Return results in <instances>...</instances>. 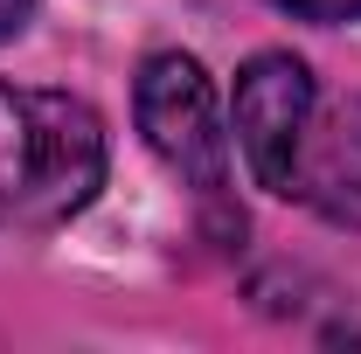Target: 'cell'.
Here are the masks:
<instances>
[{"mask_svg":"<svg viewBox=\"0 0 361 354\" xmlns=\"http://www.w3.org/2000/svg\"><path fill=\"white\" fill-rule=\"evenodd\" d=\"M133 104H139L146 146H153L209 209H223V195H229V133H223V118H216V90L202 77V63H195V56H153V63L139 70Z\"/></svg>","mask_w":361,"mask_h":354,"instance_id":"2","label":"cell"},{"mask_svg":"<svg viewBox=\"0 0 361 354\" xmlns=\"http://www.w3.org/2000/svg\"><path fill=\"white\" fill-rule=\"evenodd\" d=\"M285 202H306L326 222L361 229V97H341V104H313L306 111Z\"/></svg>","mask_w":361,"mask_h":354,"instance_id":"4","label":"cell"},{"mask_svg":"<svg viewBox=\"0 0 361 354\" xmlns=\"http://www.w3.org/2000/svg\"><path fill=\"white\" fill-rule=\"evenodd\" d=\"M313 104H319V90L299 56H257L236 77V146H243L250 174L271 195H285V181H292V153H299Z\"/></svg>","mask_w":361,"mask_h":354,"instance_id":"3","label":"cell"},{"mask_svg":"<svg viewBox=\"0 0 361 354\" xmlns=\"http://www.w3.org/2000/svg\"><path fill=\"white\" fill-rule=\"evenodd\" d=\"M104 188V126L70 90L0 84V222L42 229Z\"/></svg>","mask_w":361,"mask_h":354,"instance_id":"1","label":"cell"},{"mask_svg":"<svg viewBox=\"0 0 361 354\" xmlns=\"http://www.w3.org/2000/svg\"><path fill=\"white\" fill-rule=\"evenodd\" d=\"M28 7H35V0H0V42H7L21 21H28Z\"/></svg>","mask_w":361,"mask_h":354,"instance_id":"6","label":"cell"},{"mask_svg":"<svg viewBox=\"0 0 361 354\" xmlns=\"http://www.w3.org/2000/svg\"><path fill=\"white\" fill-rule=\"evenodd\" d=\"M271 7H285L299 21H361V0H271Z\"/></svg>","mask_w":361,"mask_h":354,"instance_id":"5","label":"cell"}]
</instances>
